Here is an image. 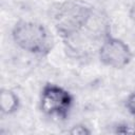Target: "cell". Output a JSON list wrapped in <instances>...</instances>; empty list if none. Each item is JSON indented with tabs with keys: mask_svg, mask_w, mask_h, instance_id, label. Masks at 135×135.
<instances>
[{
	"mask_svg": "<svg viewBox=\"0 0 135 135\" xmlns=\"http://www.w3.org/2000/svg\"><path fill=\"white\" fill-rule=\"evenodd\" d=\"M93 6L82 0H65L51 8V20L59 35L69 39L78 34L90 21Z\"/></svg>",
	"mask_w": 135,
	"mask_h": 135,
	"instance_id": "6da1fadb",
	"label": "cell"
},
{
	"mask_svg": "<svg viewBox=\"0 0 135 135\" xmlns=\"http://www.w3.org/2000/svg\"><path fill=\"white\" fill-rule=\"evenodd\" d=\"M12 38L19 49L32 55L46 56L53 47L47 28L37 21L19 20L12 30Z\"/></svg>",
	"mask_w": 135,
	"mask_h": 135,
	"instance_id": "7a4b0ae2",
	"label": "cell"
},
{
	"mask_svg": "<svg viewBox=\"0 0 135 135\" xmlns=\"http://www.w3.org/2000/svg\"><path fill=\"white\" fill-rule=\"evenodd\" d=\"M74 104L73 95L64 88L46 83L40 93V109L49 115L59 119H66Z\"/></svg>",
	"mask_w": 135,
	"mask_h": 135,
	"instance_id": "3957f363",
	"label": "cell"
},
{
	"mask_svg": "<svg viewBox=\"0 0 135 135\" xmlns=\"http://www.w3.org/2000/svg\"><path fill=\"white\" fill-rule=\"evenodd\" d=\"M98 56L100 62L112 69H123L133 58L131 47L122 39L108 35L101 43Z\"/></svg>",
	"mask_w": 135,
	"mask_h": 135,
	"instance_id": "277c9868",
	"label": "cell"
},
{
	"mask_svg": "<svg viewBox=\"0 0 135 135\" xmlns=\"http://www.w3.org/2000/svg\"><path fill=\"white\" fill-rule=\"evenodd\" d=\"M20 107V98L14 91L2 89L0 93V111L4 115H12L18 111Z\"/></svg>",
	"mask_w": 135,
	"mask_h": 135,
	"instance_id": "5b68a950",
	"label": "cell"
},
{
	"mask_svg": "<svg viewBox=\"0 0 135 135\" xmlns=\"http://www.w3.org/2000/svg\"><path fill=\"white\" fill-rule=\"evenodd\" d=\"M114 132L119 134H135V126L128 122H121L115 126Z\"/></svg>",
	"mask_w": 135,
	"mask_h": 135,
	"instance_id": "8992f818",
	"label": "cell"
},
{
	"mask_svg": "<svg viewBox=\"0 0 135 135\" xmlns=\"http://www.w3.org/2000/svg\"><path fill=\"white\" fill-rule=\"evenodd\" d=\"M68 133L71 135H90L92 132L86 126H84L82 123H78V124L73 126L68 131Z\"/></svg>",
	"mask_w": 135,
	"mask_h": 135,
	"instance_id": "52a82bcc",
	"label": "cell"
},
{
	"mask_svg": "<svg viewBox=\"0 0 135 135\" xmlns=\"http://www.w3.org/2000/svg\"><path fill=\"white\" fill-rule=\"evenodd\" d=\"M126 108L131 115L135 116V92L131 93L128 96V98L126 100Z\"/></svg>",
	"mask_w": 135,
	"mask_h": 135,
	"instance_id": "ba28073f",
	"label": "cell"
}]
</instances>
